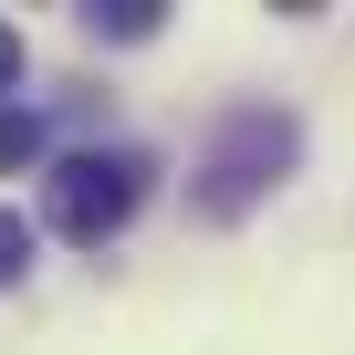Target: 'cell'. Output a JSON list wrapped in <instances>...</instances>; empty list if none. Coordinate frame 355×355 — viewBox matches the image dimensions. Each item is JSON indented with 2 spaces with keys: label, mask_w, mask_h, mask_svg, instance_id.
Masks as SVG:
<instances>
[{
  "label": "cell",
  "mask_w": 355,
  "mask_h": 355,
  "mask_svg": "<svg viewBox=\"0 0 355 355\" xmlns=\"http://www.w3.org/2000/svg\"><path fill=\"white\" fill-rule=\"evenodd\" d=\"M21 63H32V53H21V32H11V21H0V105H11V94H21Z\"/></svg>",
  "instance_id": "obj_6"
},
{
  "label": "cell",
  "mask_w": 355,
  "mask_h": 355,
  "mask_svg": "<svg viewBox=\"0 0 355 355\" xmlns=\"http://www.w3.org/2000/svg\"><path fill=\"white\" fill-rule=\"evenodd\" d=\"M293 157H303V125H293L282 105H230V115L209 125L199 167H189V209H199V220H251L282 178H293Z\"/></svg>",
  "instance_id": "obj_1"
},
{
  "label": "cell",
  "mask_w": 355,
  "mask_h": 355,
  "mask_svg": "<svg viewBox=\"0 0 355 355\" xmlns=\"http://www.w3.org/2000/svg\"><path fill=\"white\" fill-rule=\"evenodd\" d=\"M32 251H42V241H32V220H21V209H0V282H21V272H32Z\"/></svg>",
  "instance_id": "obj_5"
},
{
  "label": "cell",
  "mask_w": 355,
  "mask_h": 355,
  "mask_svg": "<svg viewBox=\"0 0 355 355\" xmlns=\"http://www.w3.org/2000/svg\"><path fill=\"white\" fill-rule=\"evenodd\" d=\"M157 21H167V0H94V11H84L94 42H146Z\"/></svg>",
  "instance_id": "obj_3"
},
{
  "label": "cell",
  "mask_w": 355,
  "mask_h": 355,
  "mask_svg": "<svg viewBox=\"0 0 355 355\" xmlns=\"http://www.w3.org/2000/svg\"><path fill=\"white\" fill-rule=\"evenodd\" d=\"M32 157H42V115H32V105H0V178L32 167Z\"/></svg>",
  "instance_id": "obj_4"
},
{
  "label": "cell",
  "mask_w": 355,
  "mask_h": 355,
  "mask_svg": "<svg viewBox=\"0 0 355 355\" xmlns=\"http://www.w3.org/2000/svg\"><path fill=\"white\" fill-rule=\"evenodd\" d=\"M136 199H146V157H136V146H84V157L53 167V230H63L73 251H105V241L136 220Z\"/></svg>",
  "instance_id": "obj_2"
}]
</instances>
